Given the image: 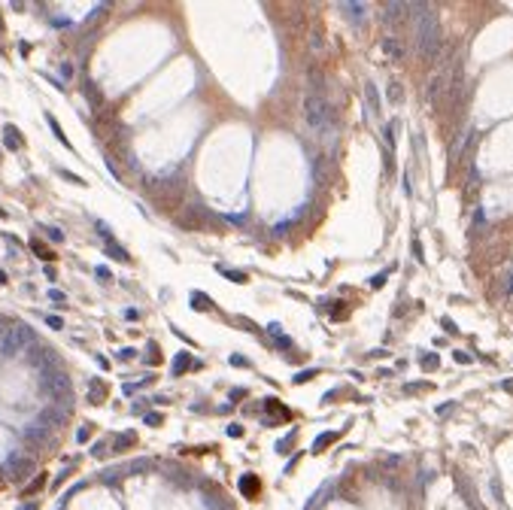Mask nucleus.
<instances>
[{"label":"nucleus","mask_w":513,"mask_h":510,"mask_svg":"<svg viewBox=\"0 0 513 510\" xmlns=\"http://www.w3.org/2000/svg\"><path fill=\"white\" fill-rule=\"evenodd\" d=\"M304 119L313 131H328L331 128V107H328L325 94H310L304 97Z\"/></svg>","instance_id":"nucleus-3"},{"label":"nucleus","mask_w":513,"mask_h":510,"mask_svg":"<svg viewBox=\"0 0 513 510\" xmlns=\"http://www.w3.org/2000/svg\"><path fill=\"white\" fill-rule=\"evenodd\" d=\"M225 277L228 279H237V282H246V277L243 274H234V270H225Z\"/></svg>","instance_id":"nucleus-30"},{"label":"nucleus","mask_w":513,"mask_h":510,"mask_svg":"<svg viewBox=\"0 0 513 510\" xmlns=\"http://www.w3.org/2000/svg\"><path fill=\"white\" fill-rule=\"evenodd\" d=\"M76 440H79V444H85V440H88V425H82V428L76 432Z\"/></svg>","instance_id":"nucleus-27"},{"label":"nucleus","mask_w":513,"mask_h":510,"mask_svg":"<svg viewBox=\"0 0 513 510\" xmlns=\"http://www.w3.org/2000/svg\"><path fill=\"white\" fill-rule=\"evenodd\" d=\"M46 234H49V237H52V240H64V234H61L58 228H46Z\"/></svg>","instance_id":"nucleus-29"},{"label":"nucleus","mask_w":513,"mask_h":510,"mask_svg":"<svg viewBox=\"0 0 513 510\" xmlns=\"http://www.w3.org/2000/svg\"><path fill=\"white\" fill-rule=\"evenodd\" d=\"M31 246H33V252H37L40 258H46V262H52V258H55V252H49V249H43V243H37V240H33Z\"/></svg>","instance_id":"nucleus-22"},{"label":"nucleus","mask_w":513,"mask_h":510,"mask_svg":"<svg viewBox=\"0 0 513 510\" xmlns=\"http://www.w3.org/2000/svg\"><path fill=\"white\" fill-rule=\"evenodd\" d=\"M307 46H310V52L316 55V58H322V55L328 52V46H331V43H328V37H325V28H310V33H307Z\"/></svg>","instance_id":"nucleus-7"},{"label":"nucleus","mask_w":513,"mask_h":510,"mask_svg":"<svg viewBox=\"0 0 513 510\" xmlns=\"http://www.w3.org/2000/svg\"><path fill=\"white\" fill-rule=\"evenodd\" d=\"M3 143H6V149H18L25 140H21V134L13 128V124H6V128H3Z\"/></svg>","instance_id":"nucleus-13"},{"label":"nucleus","mask_w":513,"mask_h":510,"mask_svg":"<svg viewBox=\"0 0 513 510\" xmlns=\"http://www.w3.org/2000/svg\"><path fill=\"white\" fill-rule=\"evenodd\" d=\"M88 389H91V401H94V404L104 401V383H100V380H91Z\"/></svg>","instance_id":"nucleus-17"},{"label":"nucleus","mask_w":513,"mask_h":510,"mask_svg":"<svg viewBox=\"0 0 513 510\" xmlns=\"http://www.w3.org/2000/svg\"><path fill=\"white\" fill-rule=\"evenodd\" d=\"M64 419H67V410H64L61 404H55V407H46V410L40 413V425H46L52 432V428H58Z\"/></svg>","instance_id":"nucleus-8"},{"label":"nucleus","mask_w":513,"mask_h":510,"mask_svg":"<svg viewBox=\"0 0 513 510\" xmlns=\"http://www.w3.org/2000/svg\"><path fill=\"white\" fill-rule=\"evenodd\" d=\"M380 46H383V52L389 55L392 61H401V58H404V43L398 40L395 33H386V37L380 40Z\"/></svg>","instance_id":"nucleus-9"},{"label":"nucleus","mask_w":513,"mask_h":510,"mask_svg":"<svg viewBox=\"0 0 513 510\" xmlns=\"http://www.w3.org/2000/svg\"><path fill=\"white\" fill-rule=\"evenodd\" d=\"M31 343H33L31 328H25V325H9V331L3 334V340H0V355H3V358H16V355L25 353Z\"/></svg>","instance_id":"nucleus-4"},{"label":"nucleus","mask_w":513,"mask_h":510,"mask_svg":"<svg viewBox=\"0 0 513 510\" xmlns=\"http://www.w3.org/2000/svg\"><path fill=\"white\" fill-rule=\"evenodd\" d=\"M33 471H37V464H33L31 456H9V459H6V477L13 480V483L28 480Z\"/></svg>","instance_id":"nucleus-5"},{"label":"nucleus","mask_w":513,"mask_h":510,"mask_svg":"<svg viewBox=\"0 0 513 510\" xmlns=\"http://www.w3.org/2000/svg\"><path fill=\"white\" fill-rule=\"evenodd\" d=\"M240 489H243L246 498H252V495L258 492V480H255V474H243V477H240Z\"/></svg>","instance_id":"nucleus-14"},{"label":"nucleus","mask_w":513,"mask_h":510,"mask_svg":"<svg viewBox=\"0 0 513 510\" xmlns=\"http://www.w3.org/2000/svg\"><path fill=\"white\" fill-rule=\"evenodd\" d=\"M6 331H9V322H6V319H0V340H3Z\"/></svg>","instance_id":"nucleus-37"},{"label":"nucleus","mask_w":513,"mask_h":510,"mask_svg":"<svg viewBox=\"0 0 513 510\" xmlns=\"http://www.w3.org/2000/svg\"><path fill=\"white\" fill-rule=\"evenodd\" d=\"M228 434H231V437H240L243 428H240V425H228Z\"/></svg>","instance_id":"nucleus-33"},{"label":"nucleus","mask_w":513,"mask_h":510,"mask_svg":"<svg viewBox=\"0 0 513 510\" xmlns=\"http://www.w3.org/2000/svg\"><path fill=\"white\" fill-rule=\"evenodd\" d=\"M364 92H368V104H371V109H373V112L380 116V94H377V85H373L371 79L364 82Z\"/></svg>","instance_id":"nucleus-15"},{"label":"nucleus","mask_w":513,"mask_h":510,"mask_svg":"<svg viewBox=\"0 0 513 510\" xmlns=\"http://www.w3.org/2000/svg\"><path fill=\"white\" fill-rule=\"evenodd\" d=\"M91 452H94V456H104V452H107V444H97V447L91 449Z\"/></svg>","instance_id":"nucleus-38"},{"label":"nucleus","mask_w":513,"mask_h":510,"mask_svg":"<svg viewBox=\"0 0 513 510\" xmlns=\"http://www.w3.org/2000/svg\"><path fill=\"white\" fill-rule=\"evenodd\" d=\"M447 76H450V70H447V67H440V70L431 76V82L425 85V97H428L431 107L440 104V94H443V88H447Z\"/></svg>","instance_id":"nucleus-6"},{"label":"nucleus","mask_w":513,"mask_h":510,"mask_svg":"<svg viewBox=\"0 0 513 510\" xmlns=\"http://www.w3.org/2000/svg\"><path fill=\"white\" fill-rule=\"evenodd\" d=\"M43 483H46V477H43V474H40V477H37V480H33V483L28 486V489H25V495H33V492H37V489H43Z\"/></svg>","instance_id":"nucleus-23"},{"label":"nucleus","mask_w":513,"mask_h":510,"mask_svg":"<svg viewBox=\"0 0 513 510\" xmlns=\"http://www.w3.org/2000/svg\"><path fill=\"white\" fill-rule=\"evenodd\" d=\"M46 322H49V328H55V331H58V328H64V322L58 319V316H46Z\"/></svg>","instance_id":"nucleus-25"},{"label":"nucleus","mask_w":513,"mask_h":510,"mask_svg":"<svg viewBox=\"0 0 513 510\" xmlns=\"http://www.w3.org/2000/svg\"><path fill=\"white\" fill-rule=\"evenodd\" d=\"M21 510H37V504H25V507H21Z\"/></svg>","instance_id":"nucleus-39"},{"label":"nucleus","mask_w":513,"mask_h":510,"mask_svg":"<svg viewBox=\"0 0 513 510\" xmlns=\"http://www.w3.org/2000/svg\"><path fill=\"white\" fill-rule=\"evenodd\" d=\"M107 255H109V258H119V262H131V255L124 252V249H119L116 240H107Z\"/></svg>","instance_id":"nucleus-16"},{"label":"nucleus","mask_w":513,"mask_h":510,"mask_svg":"<svg viewBox=\"0 0 513 510\" xmlns=\"http://www.w3.org/2000/svg\"><path fill=\"white\" fill-rule=\"evenodd\" d=\"M307 79H310V94H325V76L319 67H310L307 70Z\"/></svg>","instance_id":"nucleus-10"},{"label":"nucleus","mask_w":513,"mask_h":510,"mask_svg":"<svg viewBox=\"0 0 513 510\" xmlns=\"http://www.w3.org/2000/svg\"><path fill=\"white\" fill-rule=\"evenodd\" d=\"M188 365H191V358H188L186 353H179V355L173 358V373H182V371H186Z\"/></svg>","instance_id":"nucleus-20"},{"label":"nucleus","mask_w":513,"mask_h":510,"mask_svg":"<svg viewBox=\"0 0 513 510\" xmlns=\"http://www.w3.org/2000/svg\"><path fill=\"white\" fill-rule=\"evenodd\" d=\"M3 282H6V274H3V270H0V286H3Z\"/></svg>","instance_id":"nucleus-40"},{"label":"nucleus","mask_w":513,"mask_h":510,"mask_svg":"<svg viewBox=\"0 0 513 510\" xmlns=\"http://www.w3.org/2000/svg\"><path fill=\"white\" fill-rule=\"evenodd\" d=\"M40 389L46 398H52V401H58L61 407L64 404H70V392H73V383L70 377L61 371V368H52V371H43L40 373Z\"/></svg>","instance_id":"nucleus-2"},{"label":"nucleus","mask_w":513,"mask_h":510,"mask_svg":"<svg viewBox=\"0 0 513 510\" xmlns=\"http://www.w3.org/2000/svg\"><path fill=\"white\" fill-rule=\"evenodd\" d=\"M340 9H343L352 21H358V25L364 21V3H349V0H346V3H340Z\"/></svg>","instance_id":"nucleus-12"},{"label":"nucleus","mask_w":513,"mask_h":510,"mask_svg":"<svg viewBox=\"0 0 513 510\" xmlns=\"http://www.w3.org/2000/svg\"><path fill=\"white\" fill-rule=\"evenodd\" d=\"M328 440H334V434H322V437H319V440H316V447H313V449H322V447L328 444Z\"/></svg>","instance_id":"nucleus-28"},{"label":"nucleus","mask_w":513,"mask_h":510,"mask_svg":"<svg viewBox=\"0 0 513 510\" xmlns=\"http://www.w3.org/2000/svg\"><path fill=\"white\" fill-rule=\"evenodd\" d=\"M146 422H149V425H158V422H161V416H158V413H149V416H146Z\"/></svg>","instance_id":"nucleus-36"},{"label":"nucleus","mask_w":513,"mask_h":510,"mask_svg":"<svg viewBox=\"0 0 513 510\" xmlns=\"http://www.w3.org/2000/svg\"><path fill=\"white\" fill-rule=\"evenodd\" d=\"M49 434H52L49 428L37 422V425H31L28 432H25V440H28V444H46V440H49Z\"/></svg>","instance_id":"nucleus-11"},{"label":"nucleus","mask_w":513,"mask_h":510,"mask_svg":"<svg viewBox=\"0 0 513 510\" xmlns=\"http://www.w3.org/2000/svg\"><path fill=\"white\" fill-rule=\"evenodd\" d=\"M46 122H49V128H52V134H55V137H58V140H61V143L67 146V149H70V143H67V137H64V131L58 128V122H55V116H49V112H46Z\"/></svg>","instance_id":"nucleus-18"},{"label":"nucleus","mask_w":513,"mask_h":510,"mask_svg":"<svg viewBox=\"0 0 513 510\" xmlns=\"http://www.w3.org/2000/svg\"><path fill=\"white\" fill-rule=\"evenodd\" d=\"M49 298H52V301H55V304H61V301H64V294H61V292H58V289H52V292H49Z\"/></svg>","instance_id":"nucleus-35"},{"label":"nucleus","mask_w":513,"mask_h":510,"mask_svg":"<svg viewBox=\"0 0 513 510\" xmlns=\"http://www.w3.org/2000/svg\"><path fill=\"white\" fill-rule=\"evenodd\" d=\"M410 18H413V40H416V52L422 58H437L440 52V28H437V15L435 9L425 3H410Z\"/></svg>","instance_id":"nucleus-1"},{"label":"nucleus","mask_w":513,"mask_h":510,"mask_svg":"<svg viewBox=\"0 0 513 510\" xmlns=\"http://www.w3.org/2000/svg\"><path fill=\"white\" fill-rule=\"evenodd\" d=\"M131 444H134V434H131V432H128V434H119V437H116V444H112V452H119V449H128Z\"/></svg>","instance_id":"nucleus-19"},{"label":"nucleus","mask_w":513,"mask_h":510,"mask_svg":"<svg viewBox=\"0 0 513 510\" xmlns=\"http://www.w3.org/2000/svg\"><path fill=\"white\" fill-rule=\"evenodd\" d=\"M404 389L410 392V389H431V386H428V383H407V386H404Z\"/></svg>","instance_id":"nucleus-34"},{"label":"nucleus","mask_w":513,"mask_h":510,"mask_svg":"<svg viewBox=\"0 0 513 510\" xmlns=\"http://www.w3.org/2000/svg\"><path fill=\"white\" fill-rule=\"evenodd\" d=\"M386 277H389V274H380V277H373V279H371V286H373V289H380L383 282H386Z\"/></svg>","instance_id":"nucleus-31"},{"label":"nucleus","mask_w":513,"mask_h":510,"mask_svg":"<svg viewBox=\"0 0 513 510\" xmlns=\"http://www.w3.org/2000/svg\"><path fill=\"white\" fill-rule=\"evenodd\" d=\"M100 480H104V483H119V471H104V474H100Z\"/></svg>","instance_id":"nucleus-24"},{"label":"nucleus","mask_w":513,"mask_h":510,"mask_svg":"<svg viewBox=\"0 0 513 510\" xmlns=\"http://www.w3.org/2000/svg\"><path fill=\"white\" fill-rule=\"evenodd\" d=\"M389 100L392 104H401V85H398V79L389 82Z\"/></svg>","instance_id":"nucleus-21"},{"label":"nucleus","mask_w":513,"mask_h":510,"mask_svg":"<svg viewBox=\"0 0 513 510\" xmlns=\"http://www.w3.org/2000/svg\"><path fill=\"white\" fill-rule=\"evenodd\" d=\"M61 76H64V79H70V76H73V64H70V61H64V64H61Z\"/></svg>","instance_id":"nucleus-26"},{"label":"nucleus","mask_w":513,"mask_h":510,"mask_svg":"<svg viewBox=\"0 0 513 510\" xmlns=\"http://www.w3.org/2000/svg\"><path fill=\"white\" fill-rule=\"evenodd\" d=\"M425 368L435 371V368H437V355H425Z\"/></svg>","instance_id":"nucleus-32"}]
</instances>
